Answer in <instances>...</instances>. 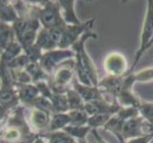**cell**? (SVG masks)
I'll use <instances>...</instances> for the list:
<instances>
[{"instance_id": "23", "label": "cell", "mask_w": 153, "mask_h": 143, "mask_svg": "<svg viewBox=\"0 0 153 143\" xmlns=\"http://www.w3.org/2000/svg\"><path fill=\"white\" fill-rule=\"evenodd\" d=\"M119 115L121 118L124 119L125 121L129 120L131 118H135L137 116L141 115L139 108L134 107H128V108H121L119 112L116 114Z\"/></svg>"}, {"instance_id": "18", "label": "cell", "mask_w": 153, "mask_h": 143, "mask_svg": "<svg viewBox=\"0 0 153 143\" xmlns=\"http://www.w3.org/2000/svg\"><path fill=\"white\" fill-rule=\"evenodd\" d=\"M66 94H67L68 105H70V111L71 110H79V109L84 108L85 101H84L83 98L81 97V95L79 94L74 89L70 88Z\"/></svg>"}, {"instance_id": "2", "label": "cell", "mask_w": 153, "mask_h": 143, "mask_svg": "<svg viewBox=\"0 0 153 143\" xmlns=\"http://www.w3.org/2000/svg\"><path fill=\"white\" fill-rule=\"evenodd\" d=\"M146 3H147L146 13L145 20L143 23V28H142V31H141L140 47L135 54V57L132 62V65L130 66V68L128 69V71L126 75L133 73L137 64H138L139 61L141 60L142 56H143L144 54L146 52V46L149 45V43L150 42L153 36V0H149Z\"/></svg>"}, {"instance_id": "1", "label": "cell", "mask_w": 153, "mask_h": 143, "mask_svg": "<svg viewBox=\"0 0 153 143\" xmlns=\"http://www.w3.org/2000/svg\"><path fill=\"white\" fill-rule=\"evenodd\" d=\"M97 34L92 31V29H88L81 36V38L71 48L75 54L74 60L76 79L86 86L98 87L100 80L98 78L97 69L85 48L86 42L88 39H97Z\"/></svg>"}, {"instance_id": "24", "label": "cell", "mask_w": 153, "mask_h": 143, "mask_svg": "<svg viewBox=\"0 0 153 143\" xmlns=\"http://www.w3.org/2000/svg\"><path fill=\"white\" fill-rule=\"evenodd\" d=\"M139 110L141 115L146 121H149V122L153 124V102L142 103Z\"/></svg>"}, {"instance_id": "30", "label": "cell", "mask_w": 153, "mask_h": 143, "mask_svg": "<svg viewBox=\"0 0 153 143\" xmlns=\"http://www.w3.org/2000/svg\"><path fill=\"white\" fill-rule=\"evenodd\" d=\"M35 143H45V142L42 140V139H37V140L35 141Z\"/></svg>"}, {"instance_id": "16", "label": "cell", "mask_w": 153, "mask_h": 143, "mask_svg": "<svg viewBox=\"0 0 153 143\" xmlns=\"http://www.w3.org/2000/svg\"><path fill=\"white\" fill-rule=\"evenodd\" d=\"M51 100L53 105L54 114L68 113L70 111V105H68L66 94H53Z\"/></svg>"}, {"instance_id": "8", "label": "cell", "mask_w": 153, "mask_h": 143, "mask_svg": "<svg viewBox=\"0 0 153 143\" xmlns=\"http://www.w3.org/2000/svg\"><path fill=\"white\" fill-rule=\"evenodd\" d=\"M73 89L81 95V97L85 101V103L95 101L105 98V94L99 87L95 86H86L79 82L77 79L73 81Z\"/></svg>"}, {"instance_id": "3", "label": "cell", "mask_w": 153, "mask_h": 143, "mask_svg": "<svg viewBox=\"0 0 153 143\" xmlns=\"http://www.w3.org/2000/svg\"><path fill=\"white\" fill-rule=\"evenodd\" d=\"M94 22H95V18L93 17L79 25H66L63 30L62 37L58 44V49H71L72 45L76 43L88 29H92Z\"/></svg>"}, {"instance_id": "5", "label": "cell", "mask_w": 153, "mask_h": 143, "mask_svg": "<svg viewBox=\"0 0 153 143\" xmlns=\"http://www.w3.org/2000/svg\"><path fill=\"white\" fill-rule=\"evenodd\" d=\"M104 69L108 76H124L128 73V61L122 52L114 51L105 55L104 59Z\"/></svg>"}, {"instance_id": "10", "label": "cell", "mask_w": 153, "mask_h": 143, "mask_svg": "<svg viewBox=\"0 0 153 143\" xmlns=\"http://www.w3.org/2000/svg\"><path fill=\"white\" fill-rule=\"evenodd\" d=\"M124 76H107L101 80H99L98 87L103 91L104 94L111 95L113 99H115L120 91L122 90Z\"/></svg>"}, {"instance_id": "28", "label": "cell", "mask_w": 153, "mask_h": 143, "mask_svg": "<svg viewBox=\"0 0 153 143\" xmlns=\"http://www.w3.org/2000/svg\"><path fill=\"white\" fill-rule=\"evenodd\" d=\"M91 133H92V135H93V136H94V139H96V142L97 143H108L107 141H105L103 137L100 136V134H98V131L96 130V129H93L92 131H91Z\"/></svg>"}, {"instance_id": "15", "label": "cell", "mask_w": 153, "mask_h": 143, "mask_svg": "<svg viewBox=\"0 0 153 143\" xmlns=\"http://www.w3.org/2000/svg\"><path fill=\"white\" fill-rule=\"evenodd\" d=\"M63 131H65L66 133L68 136H71L73 139L83 140V139H86L88 134L91 133V132L92 131V129L88 125H85V126L68 125Z\"/></svg>"}, {"instance_id": "14", "label": "cell", "mask_w": 153, "mask_h": 143, "mask_svg": "<svg viewBox=\"0 0 153 143\" xmlns=\"http://www.w3.org/2000/svg\"><path fill=\"white\" fill-rule=\"evenodd\" d=\"M68 125H71V118L68 114V113H56L52 115L49 129L51 132L62 131Z\"/></svg>"}, {"instance_id": "9", "label": "cell", "mask_w": 153, "mask_h": 143, "mask_svg": "<svg viewBox=\"0 0 153 143\" xmlns=\"http://www.w3.org/2000/svg\"><path fill=\"white\" fill-rule=\"evenodd\" d=\"M145 118L142 115L137 116L135 118L126 120L123 127V137L124 139L129 140L136 137L145 136L143 133V123Z\"/></svg>"}, {"instance_id": "25", "label": "cell", "mask_w": 153, "mask_h": 143, "mask_svg": "<svg viewBox=\"0 0 153 143\" xmlns=\"http://www.w3.org/2000/svg\"><path fill=\"white\" fill-rule=\"evenodd\" d=\"M136 82H147L153 80V68H147L134 73Z\"/></svg>"}, {"instance_id": "27", "label": "cell", "mask_w": 153, "mask_h": 143, "mask_svg": "<svg viewBox=\"0 0 153 143\" xmlns=\"http://www.w3.org/2000/svg\"><path fill=\"white\" fill-rule=\"evenodd\" d=\"M38 88L29 86L25 90H23V98H25V100H27V101L33 100L36 97V94H38Z\"/></svg>"}, {"instance_id": "4", "label": "cell", "mask_w": 153, "mask_h": 143, "mask_svg": "<svg viewBox=\"0 0 153 143\" xmlns=\"http://www.w3.org/2000/svg\"><path fill=\"white\" fill-rule=\"evenodd\" d=\"M39 17L46 30L66 25L61 15L59 2H47L45 8L40 10Z\"/></svg>"}, {"instance_id": "12", "label": "cell", "mask_w": 153, "mask_h": 143, "mask_svg": "<svg viewBox=\"0 0 153 143\" xmlns=\"http://www.w3.org/2000/svg\"><path fill=\"white\" fill-rule=\"evenodd\" d=\"M115 100L122 108H140L142 105L141 100L133 94L132 89H122L120 93L116 95Z\"/></svg>"}, {"instance_id": "17", "label": "cell", "mask_w": 153, "mask_h": 143, "mask_svg": "<svg viewBox=\"0 0 153 143\" xmlns=\"http://www.w3.org/2000/svg\"><path fill=\"white\" fill-rule=\"evenodd\" d=\"M71 118V125L72 126H85L88 125L89 116L84 109L71 110L68 112Z\"/></svg>"}, {"instance_id": "29", "label": "cell", "mask_w": 153, "mask_h": 143, "mask_svg": "<svg viewBox=\"0 0 153 143\" xmlns=\"http://www.w3.org/2000/svg\"><path fill=\"white\" fill-rule=\"evenodd\" d=\"M152 45H153V36H152V38H151L150 42H149V45L146 46V51H147V50L149 49L150 47H152Z\"/></svg>"}, {"instance_id": "20", "label": "cell", "mask_w": 153, "mask_h": 143, "mask_svg": "<svg viewBox=\"0 0 153 143\" xmlns=\"http://www.w3.org/2000/svg\"><path fill=\"white\" fill-rule=\"evenodd\" d=\"M112 114H109V113H102V114H97V115H94L89 116L88 121V125L91 127V128L93 129H96L99 128V127H104L105 124H107L108 121L111 118Z\"/></svg>"}, {"instance_id": "31", "label": "cell", "mask_w": 153, "mask_h": 143, "mask_svg": "<svg viewBox=\"0 0 153 143\" xmlns=\"http://www.w3.org/2000/svg\"><path fill=\"white\" fill-rule=\"evenodd\" d=\"M72 143H80V142H79L78 140H74V141H73Z\"/></svg>"}, {"instance_id": "21", "label": "cell", "mask_w": 153, "mask_h": 143, "mask_svg": "<svg viewBox=\"0 0 153 143\" xmlns=\"http://www.w3.org/2000/svg\"><path fill=\"white\" fill-rule=\"evenodd\" d=\"M33 120L36 127H38L39 129H44L47 126H50V113L37 109L36 111H34L33 115Z\"/></svg>"}, {"instance_id": "6", "label": "cell", "mask_w": 153, "mask_h": 143, "mask_svg": "<svg viewBox=\"0 0 153 143\" xmlns=\"http://www.w3.org/2000/svg\"><path fill=\"white\" fill-rule=\"evenodd\" d=\"M75 54L71 49L63 50H51L47 52L46 54L41 57V65L47 72L51 73L53 70L59 66L62 62L68 59L74 58Z\"/></svg>"}, {"instance_id": "13", "label": "cell", "mask_w": 153, "mask_h": 143, "mask_svg": "<svg viewBox=\"0 0 153 143\" xmlns=\"http://www.w3.org/2000/svg\"><path fill=\"white\" fill-rule=\"evenodd\" d=\"M125 122L126 121L121 118L119 115H114L110 118V119L108 121L107 124H105L103 128L105 131H108L109 133H111L112 135H114L116 139H117V140H119V139H124L123 127H124Z\"/></svg>"}, {"instance_id": "26", "label": "cell", "mask_w": 153, "mask_h": 143, "mask_svg": "<svg viewBox=\"0 0 153 143\" xmlns=\"http://www.w3.org/2000/svg\"><path fill=\"white\" fill-rule=\"evenodd\" d=\"M153 139V135H149V136H143L136 137V139H132L129 140H125L124 139H119V143H149L150 140Z\"/></svg>"}, {"instance_id": "7", "label": "cell", "mask_w": 153, "mask_h": 143, "mask_svg": "<svg viewBox=\"0 0 153 143\" xmlns=\"http://www.w3.org/2000/svg\"><path fill=\"white\" fill-rule=\"evenodd\" d=\"M75 73V60L74 58L68 59L57 67L54 75V84L68 88V84L73 80V76Z\"/></svg>"}, {"instance_id": "19", "label": "cell", "mask_w": 153, "mask_h": 143, "mask_svg": "<svg viewBox=\"0 0 153 143\" xmlns=\"http://www.w3.org/2000/svg\"><path fill=\"white\" fill-rule=\"evenodd\" d=\"M36 45H37L40 49H46L49 51L54 50V48L57 47V44L51 37L49 30H46V29L42 30L40 31Z\"/></svg>"}, {"instance_id": "22", "label": "cell", "mask_w": 153, "mask_h": 143, "mask_svg": "<svg viewBox=\"0 0 153 143\" xmlns=\"http://www.w3.org/2000/svg\"><path fill=\"white\" fill-rule=\"evenodd\" d=\"M46 136L49 139L50 143H72L75 140L63 130L52 132V133Z\"/></svg>"}, {"instance_id": "11", "label": "cell", "mask_w": 153, "mask_h": 143, "mask_svg": "<svg viewBox=\"0 0 153 143\" xmlns=\"http://www.w3.org/2000/svg\"><path fill=\"white\" fill-rule=\"evenodd\" d=\"M58 2L61 15L66 25H79L82 23L74 12V0H62Z\"/></svg>"}]
</instances>
